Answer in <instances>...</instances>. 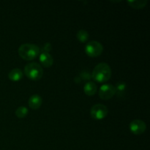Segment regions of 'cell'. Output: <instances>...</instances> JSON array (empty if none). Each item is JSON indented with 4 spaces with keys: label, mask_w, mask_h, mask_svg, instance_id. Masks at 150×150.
<instances>
[{
    "label": "cell",
    "mask_w": 150,
    "mask_h": 150,
    "mask_svg": "<svg viewBox=\"0 0 150 150\" xmlns=\"http://www.w3.org/2000/svg\"><path fill=\"white\" fill-rule=\"evenodd\" d=\"M91 76L94 80L99 83L106 82L111 76V67L107 63H100L95 66Z\"/></svg>",
    "instance_id": "6da1fadb"
},
{
    "label": "cell",
    "mask_w": 150,
    "mask_h": 150,
    "mask_svg": "<svg viewBox=\"0 0 150 150\" xmlns=\"http://www.w3.org/2000/svg\"><path fill=\"white\" fill-rule=\"evenodd\" d=\"M18 54L23 59L30 61L40 55V48L32 43H24L18 48Z\"/></svg>",
    "instance_id": "7a4b0ae2"
},
{
    "label": "cell",
    "mask_w": 150,
    "mask_h": 150,
    "mask_svg": "<svg viewBox=\"0 0 150 150\" xmlns=\"http://www.w3.org/2000/svg\"><path fill=\"white\" fill-rule=\"evenodd\" d=\"M24 73L31 80L38 81L43 76V70L40 64L38 63L31 62L25 66Z\"/></svg>",
    "instance_id": "3957f363"
},
{
    "label": "cell",
    "mask_w": 150,
    "mask_h": 150,
    "mask_svg": "<svg viewBox=\"0 0 150 150\" xmlns=\"http://www.w3.org/2000/svg\"><path fill=\"white\" fill-rule=\"evenodd\" d=\"M103 51V46L100 42L96 40L89 41L85 46V52L89 57L95 58L101 55Z\"/></svg>",
    "instance_id": "277c9868"
},
{
    "label": "cell",
    "mask_w": 150,
    "mask_h": 150,
    "mask_svg": "<svg viewBox=\"0 0 150 150\" xmlns=\"http://www.w3.org/2000/svg\"><path fill=\"white\" fill-rule=\"evenodd\" d=\"M108 110L105 105L103 104H96L93 105L90 110V114L93 119L101 120L108 115Z\"/></svg>",
    "instance_id": "5b68a950"
},
{
    "label": "cell",
    "mask_w": 150,
    "mask_h": 150,
    "mask_svg": "<svg viewBox=\"0 0 150 150\" xmlns=\"http://www.w3.org/2000/svg\"><path fill=\"white\" fill-rule=\"evenodd\" d=\"M98 93H99V96L101 99L105 100H109L115 95V86L110 83H105V84L101 86Z\"/></svg>",
    "instance_id": "8992f818"
},
{
    "label": "cell",
    "mask_w": 150,
    "mask_h": 150,
    "mask_svg": "<svg viewBox=\"0 0 150 150\" xmlns=\"http://www.w3.org/2000/svg\"><path fill=\"white\" fill-rule=\"evenodd\" d=\"M146 123L141 120H135L130 122V130L133 134L141 135L146 131Z\"/></svg>",
    "instance_id": "52a82bcc"
},
{
    "label": "cell",
    "mask_w": 150,
    "mask_h": 150,
    "mask_svg": "<svg viewBox=\"0 0 150 150\" xmlns=\"http://www.w3.org/2000/svg\"><path fill=\"white\" fill-rule=\"evenodd\" d=\"M39 59L41 64H42V66H44L45 67H51L54 63V59H53L52 56L49 53L45 52V51L40 53Z\"/></svg>",
    "instance_id": "ba28073f"
},
{
    "label": "cell",
    "mask_w": 150,
    "mask_h": 150,
    "mask_svg": "<svg viewBox=\"0 0 150 150\" xmlns=\"http://www.w3.org/2000/svg\"><path fill=\"white\" fill-rule=\"evenodd\" d=\"M42 98L39 95H32L30 97V98L29 99V108H32L33 110H37L38 108H40L41 105H42Z\"/></svg>",
    "instance_id": "9c48e42d"
},
{
    "label": "cell",
    "mask_w": 150,
    "mask_h": 150,
    "mask_svg": "<svg viewBox=\"0 0 150 150\" xmlns=\"http://www.w3.org/2000/svg\"><path fill=\"white\" fill-rule=\"evenodd\" d=\"M97 90H98V87L95 82L88 81L87 83H85L83 91L86 95H89V96H93L94 95L96 94Z\"/></svg>",
    "instance_id": "30bf717a"
},
{
    "label": "cell",
    "mask_w": 150,
    "mask_h": 150,
    "mask_svg": "<svg viewBox=\"0 0 150 150\" xmlns=\"http://www.w3.org/2000/svg\"><path fill=\"white\" fill-rule=\"evenodd\" d=\"M23 72L21 69L15 68L8 73V78L13 81H18L23 78Z\"/></svg>",
    "instance_id": "8fae6325"
},
{
    "label": "cell",
    "mask_w": 150,
    "mask_h": 150,
    "mask_svg": "<svg viewBox=\"0 0 150 150\" xmlns=\"http://www.w3.org/2000/svg\"><path fill=\"white\" fill-rule=\"evenodd\" d=\"M129 5L135 9H142L147 4L146 0H133V1H127Z\"/></svg>",
    "instance_id": "7c38bea8"
},
{
    "label": "cell",
    "mask_w": 150,
    "mask_h": 150,
    "mask_svg": "<svg viewBox=\"0 0 150 150\" xmlns=\"http://www.w3.org/2000/svg\"><path fill=\"white\" fill-rule=\"evenodd\" d=\"M126 88H127V84L124 81H119L116 84V94H117L119 97L125 95L126 92Z\"/></svg>",
    "instance_id": "4fadbf2b"
},
{
    "label": "cell",
    "mask_w": 150,
    "mask_h": 150,
    "mask_svg": "<svg viewBox=\"0 0 150 150\" xmlns=\"http://www.w3.org/2000/svg\"><path fill=\"white\" fill-rule=\"evenodd\" d=\"M76 37L81 42H86L89 39V33L84 29H81L77 32Z\"/></svg>",
    "instance_id": "5bb4252c"
},
{
    "label": "cell",
    "mask_w": 150,
    "mask_h": 150,
    "mask_svg": "<svg viewBox=\"0 0 150 150\" xmlns=\"http://www.w3.org/2000/svg\"><path fill=\"white\" fill-rule=\"evenodd\" d=\"M29 113V110L25 106H20L16 110V115L18 118H24Z\"/></svg>",
    "instance_id": "9a60e30c"
},
{
    "label": "cell",
    "mask_w": 150,
    "mask_h": 150,
    "mask_svg": "<svg viewBox=\"0 0 150 150\" xmlns=\"http://www.w3.org/2000/svg\"><path fill=\"white\" fill-rule=\"evenodd\" d=\"M81 81H89L92 79V76L90 73L87 71H82L80 73V76H79Z\"/></svg>",
    "instance_id": "2e32d148"
},
{
    "label": "cell",
    "mask_w": 150,
    "mask_h": 150,
    "mask_svg": "<svg viewBox=\"0 0 150 150\" xmlns=\"http://www.w3.org/2000/svg\"><path fill=\"white\" fill-rule=\"evenodd\" d=\"M51 49H52V48H51V43H49V42H46V43L44 45L43 51H45V52L48 53L50 51H51Z\"/></svg>",
    "instance_id": "e0dca14e"
}]
</instances>
